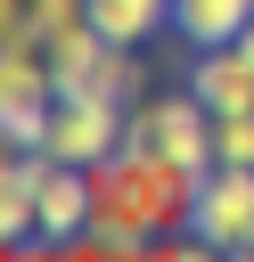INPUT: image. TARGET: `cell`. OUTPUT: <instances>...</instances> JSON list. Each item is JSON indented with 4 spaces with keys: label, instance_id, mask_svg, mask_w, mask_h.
Wrapping results in <instances>:
<instances>
[{
    "label": "cell",
    "instance_id": "1",
    "mask_svg": "<svg viewBox=\"0 0 254 262\" xmlns=\"http://www.w3.org/2000/svg\"><path fill=\"white\" fill-rule=\"evenodd\" d=\"M197 180H205V172H180V164H164L156 147L123 139L107 164H90V229H98L115 254H147L156 237L188 229Z\"/></svg>",
    "mask_w": 254,
    "mask_h": 262
},
{
    "label": "cell",
    "instance_id": "2",
    "mask_svg": "<svg viewBox=\"0 0 254 262\" xmlns=\"http://www.w3.org/2000/svg\"><path fill=\"white\" fill-rule=\"evenodd\" d=\"M123 139L156 147V156H164V164H180V172H213V106H205L197 90L139 98V106H131V123H123Z\"/></svg>",
    "mask_w": 254,
    "mask_h": 262
},
{
    "label": "cell",
    "instance_id": "3",
    "mask_svg": "<svg viewBox=\"0 0 254 262\" xmlns=\"http://www.w3.org/2000/svg\"><path fill=\"white\" fill-rule=\"evenodd\" d=\"M123 123H131L123 98H107V90H57L41 147H49L57 164H107V156L123 147Z\"/></svg>",
    "mask_w": 254,
    "mask_h": 262
},
{
    "label": "cell",
    "instance_id": "4",
    "mask_svg": "<svg viewBox=\"0 0 254 262\" xmlns=\"http://www.w3.org/2000/svg\"><path fill=\"white\" fill-rule=\"evenodd\" d=\"M16 172H25V188H33L41 237H49V246H74V237L90 229V164H57L49 147H25Z\"/></svg>",
    "mask_w": 254,
    "mask_h": 262
},
{
    "label": "cell",
    "instance_id": "5",
    "mask_svg": "<svg viewBox=\"0 0 254 262\" xmlns=\"http://www.w3.org/2000/svg\"><path fill=\"white\" fill-rule=\"evenodd\" d=\"M188 229H197L213 254H246V246H254V164H213V172L197 180Z\"/></svg>",
    "mask_w": 254,
    "mask_h": 262
},
{
    "label": "cell",
    "instance_id": "6",
    "mask_svg": "<svg viewBox=\"0 0 254 262\" xmlns=\"http://www.w3.org/2000/svg\"><path fill=\"white\" fill-rule=\"evenodd\" d=\"M188 90H197L213 115H238V106H254V57H246L238 41H213V49H197Z\"/></svg>",
    "mask_w": 254,
    "mask_h": 262
},
{
    "label": "cell",
    "instance_id": "7",
    "mask_svg": "<svg viewBox=\"0 0 254 262\" xmlns=\"http://www.w3.org/2000/svg\"><path fill=\"white\" fill-rule=\"evenodd\" d=\"M254 16V0H172V33L188 49H213V41H238Z\"/></svg>",
    "mask_w": 254,
    "mask_h": 262
},
{
    "label": "cell",
    "instance_id": "8",
    "mask_svg": "<svg viewBox=\"0 0 254 262\" xmlns=\"http://www.w3.org/2000/svg\"><path fill=\"white\" fill-rule=\"evenodd\" d=\"M90 25L107 33V41H156L164 25H172V0H90Z\"/></svg>",
    "mask_w": 254,
    "mask_h": 262
},
{
    "label": "cell",
    "instance_id": "9",
    "mask_svg": "<svg viewBox=\"0 0 254 262\" xmlns=\"http://www.w3.org/2000/svg\"><path fill=\"white\" fill-rule=\"evenodd\" d=\"M41 57H49V74H57V90H82V82H90V66L107 57V33H98V25H74V33H57V41H41Z\"/></svg>",
    "mask_w": 254,
    "mask_h": 262
},
{
    "label": "cell",
    "instance_id": "10",
    "mask_svg": "<svg viewBox=\"0 0 254 262\" xmlns=\"http://www.w3.org/2000/svg\"><path fill=\"white\" fill-rule=\"evenodd\" d=\"M16 156H25V147H16ZM33 229H41V221H33V188H25L16 164H0V254H16Z\"/></svg>",
    "mask_w": 254,
    "mask_h": 262
},
{
    "label": "cell",
    "instance_id": "11",
    "mask_svg": "<svg viewBox=\"0 0 254 262\" xmlns=\"http://www.w3.org/2000/svg\"><path fill=\"white\" fill-rule=\"evenodd\" d=\"M213 164H254V106L213 115Z\"/></svg>",
    "mask_w": 254,
    "mask_h": 262
},
{
    "label": "cell",
    "instance_id": "12",
    "mask_svg": "<svg viewBox=\"0 0 254 262\" xmlns=\"http://www.w3.org/2000/svg\"><path fill=\"white\" fill-rule=\"evenodd\" d=\"M74 25H90V0H33V41H57Z\"/></svg>",
    "mask_w": 254,
    "mask_h": 262
},
{
    "label": "cell",
    "instance_id": "13",
    "mask_svg": "<svg viewBox=\"0 0 254 262\" xmlns=\"http://www.w3.org/2000/svg\"><path fill=\"white\" fill-rule=\"evenodd\" d=\"M33 33V0H0V49Z\"/></svg>",
    "mask_w": 254,
    "mask_h": 262
},
{
    "label": "cell",
    "instance_id": "14",
    "mask_svg": "<svg viewBox=\"0 0 254 262\" xmlns=\"http://www.w3.org/2000/svg\"><path fill=\"white\" fill-rule=\"evenodd\" d=\"M238 49H246V57H254V16H246V33H238Z\"/></svg>",
    "mask_w": 254,
    "mask_h": 262
},
{
    "label": "cell",
    "instance_id": "15",
    "mask_svg": "<svg viewBox=\"0 0 254 262\" xmlns=\"http://www.w3.org/2000/svg\"><path fill=\"white\" fill-rule=\"evenodd\" d=\"M246 254H254V246H246Z\"/></svg>",
    "mask_w": 254,
    "mask_h": 262
}]
</instances>
